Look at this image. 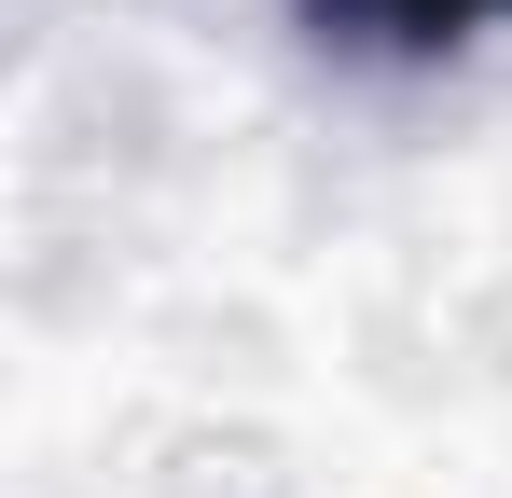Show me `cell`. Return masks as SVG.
Returning a JSON list of instances; mask_svg holds the SVG:
<instances>
[{
  "instance_id": "obj_1",
  "label": "cell",
  "mask_w": 512,
  "mask_h": 498,
  "mask_svg": "<svg viewBox=\"0 0 512 498\" xmlns=\"http://www.w3.org/2000/svg\"><path fill=\"white\" fill-rule=\"evenodd\" d=\"M291 14H305L333 56H388V70H429V56L512 28V0H291Z\"/></svg>"
}]
</instances>
